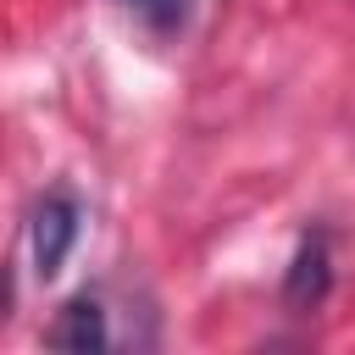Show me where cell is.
Instances as JSON below:
<instances>
[{
  "instance_id": "6da1fadb",
  "label": "cell",
  "mask_w": 355,
  "mask_h": 355,
  "mask_svg": "<svg viewBox=\"0 0 355 355\" xmlns=\"http://www.w3.org/2000/svg\"><path fill=\"white\" fill-rule=\"evenodd\" d=\"M72 244H78V200L67 189H55L33 211V266H39V277H55L67 266Z\"/></svg>"
},
{
  "instance_id": "7a4b0ae2",
  "label": "cell",
  "mask_w": 355,
  "mask_h": 355,
  "mask_svg": "<svg viewBox=\"0 0 355 355\" xmlns=\"http://www.w3.org/2000/svg\"><path fill=\"white\" fill-rule=\"evenodd\" d=\"M327 283H333V266H327V239L322 233H305L300 239V250H294V261H288V277H283V300L288 305H322V294H327Z\"/></svg>"
},
{
  "instance_id": "3957f363",
  "label": "cell",
  "mask_w": 355,
  "mask_h": 355,
  "mask_svg": "<svg viewBox=\"0 0 355 355\" xmlns=\"http://www.w3.org/2000/svg\"><path fill=\"white\" fill-rule=\"evenodd\" d=\"M55 349H105V311H100V300L94 294H72L61 311H55V322H50V333H44Z\"/></svg>"
},
{
  "instance_id": "277c9868",
  "label": "cell",
  "mask_w": 355,
  "mask_h": 355,
  "mask_svg": "<svg viewBox=\"0 0 355 355\" xmlns=\"http://www.w3.org/2000/svg\"><path fill=\"white\" fill-rule=\"evenodd\" d=\"M122 6H128L155 39H172V33L189 22V0H122Z\"/></svg>"
},
{
  "instance_id": "5b68a950",
  "label": "cell",
  "mask_w": 355,
  "mask_h": 355,
  "mask_svg": "<svg viewBox=\"0 0 355 355\" xmlns=\"http://www.w3.org/2000/svg\"><path fill=\"white\" fill-rule=\"evenodd\" d=\"M6 305H11V272H6V261H0V322H6Z\"/></svg>"
}]
</instances>
